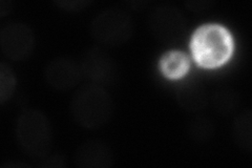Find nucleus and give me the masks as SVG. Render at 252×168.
I'll use <instances>...</instances> for the list:
<instances>
[{
  "mask_svg": "<svg viewBox=\"0 0 252 168\" xmlns=\"http://www.w3.org/2000/svg\"><path fill=\"white\" fill-rule=\"evenodd\" d=\"M70 113L75 121L84 129L98 130L112 119L114 101L103 85L86 84L73 96Z\"/></svg>",
  "mask_w": 252,
  "mask_h": 168,
  "instance_id": "obj_1",
  "label": "nucleus"
},
{
  "mask_svg": "<svg viewBox=\"0 0 252 168\" xmlns=\"http://www.w3.org/2000/svg\"><path fill=\"white\" fill-rule=\"evenodd\" d=\"M234 49L230 32L220 25H205L194 32L191 51L195 62L205 68H217L231 58Z\"/></svg>",
  "mask_w": 252,
  "mask_h": 168,
  "instance_id": "obj_2",
  "label": "nucleus"
},
{
  "mask_svg": "<svg viewBox=\"0 0 252 168\" xmlns=\"http://www.w3.org/2000/svg\"><path fill=\"white\" fill-rule=\"evenodd\" d=\"M16 138L23 153L30 158L40 161L51 153L52 127L40 110L22 111L16 122Z\"/></svg>",
  "mask_w": 252,
  "mask_h": 168,
  "instance_id": "obj_3",
  "label": "nucleus"
},
{
  "mask_svg": "<svg viewBox=\"0 0 252 168\" xmlns=\"http://www.w3.org/2000/svg\"><path fill=\"white\" fill-rule=\"evenodd\" d=\"M131 16L121 9H107L99 13L91 23L94 41L107 47H116L129 41L133 34Z\"/></svg>",
  "mask_w": 252,
  "mask_h": 168,
  "instance_id": "obj_4",
  "label": "nucleus"
},
{
  "mask_svg": "<svg viewBox=\"0 0 252 168\" xmlns=\"http://www.w3.org/2000/svg\"><path fill=\"white\" fill-rule=\"evenodd\" d=\"M148 27L158 41L173 44L183 38L186 32V21L178 7L171 4H161L149 14Z\"/></svg>",
  "mask_w": 252,
  "mask_h": 168,
  "instance_id": "obj_5",
  "label": "nucleus"
},
{
  "mask_svg": "<svg viewBox=\"0 0 252 168\" xmlns=\"http://www.w3.org/2000/svg\"><path fill=\"white\" fill-rule=\"evenodd\" d=\"M0 47L12 61L27 60L35 49L34 32L25 23H7L0 32Z\"/></svg>",
  "mask_w": 252,
  "mask_h": 168,
  "instance_id": "obj_6",
  "label": "nucleus"
},
{
  "mask_svg": "<svg viewBox=\"0 0 252 168\" xmlns=\"http://www.w3.org/2000/svg\"><path fill=\"white\" fill-rule=\"evenodd\" d=\"M46 82L53 89L66 92L80 83L83 77L80 65L69 58H55L46 66L44 70Z\"/></svg>",
  "mask_w": 252,
  "mask_h": 168,
  "instance_id": "obj_7",
  "label": "nucleus"
},
{
  "mask_svg": "<svg viewBox=\"0 0 252 168\" xmlns=\"http://www.w3.org/2000/svg\"><path fill=\"white\" fill-rule=\"evenodd\" d=\"M114 162L112 149L100 140L83 142L74 155V164L81 168H108L114 165Z\"/></svg>",
  "mask_w": 252,
  "mask_h": 168,
  "instance_id": "obj_8",
  "label": "nucleus"
},
{
  "mask_svg": "<svg viewBox=\"0 0 252 168\" xmlns=\"http://www.w3.org/2000/svg\"><path fill=\"white\" fill-rule=\"evenodd\" d=\"M83 77L94 84L103 85L114 77V65L108 56L99 49H91L83 56L80 63Z\"/></svg>",
  "mask_w": 252,
  "mask_h": 168,
  "instance_id": "obj_9",
  "label": "nucleus"
},
{
  "mask_svg": "<svg viewBox=\"0 0 252 168\" xmlns=\"http://www.w3.org/2000/svg\"><path fill=\"white\" fill-rule=\"evenodd\" d=\"M176 99L181 108L188 113L198 114L208 105L209 95L199 82L184 83L176 92Z\"/></svg>",
  "mask_w": 252,
  "mask_h": 168,
  "instance_id": "obj_10",
  "label": "nucleus"
},
{
  "mask_svg": "<svg viewBox=\"0 0 252 168\" xmlns=\"http://www.w3.org/2000/svg\"><path fill=\"white\" fill-rule=\"evenodd\" d=\"M160 69L162 74L170 79L178 80L183 78L190 67L188 56L181 51H171L165 53L160 59Z\"/></svg>",
  "mask_w": 252,
  "mask_h": 168,
  "instance_id": "obj_11",
  "label": "nucleus"
},
{
  "mask_svg": "<svg viewBox=\"0 0 252 168\" xmlns=\"http://www.w3.org/2000/svg\"><path fill=\"white\" fill-rule=\"evenodd\" d=\"M232 139L242 150H252V113L245 109L236 115L232 123Z\"/></svg>",
  "mask_w": 252,
  "mask_h": 168,
  "instance_id": "obj_12",
  "label": "nucleus"
},
{
  "mask_svg": "<svg viewBox=\"0 0 252 168\" xmlns=\"http://www.w3.org/2000/svg\"><path fill=\"white\" fill-rule=\"evenodd\" d=\"M212 105L219 114L228 116L233 114L239 107L240 96L234 90L220 89L211 98Z\"/></svg>",
  "mask_w": 252,
  "mask_h": 168,
  "instance_id": "obj_13",
  "label": "nucleus"
},
{
  "mask_svg": "<svg viewBox=\"0 0 252 168\" xmlns=\"http://www.w3.org/2000/svg\"><path fill=\"white\" fill-rule=\"evenodd\" d=\"M216 127L208 117L196 116L188 124V135L196 143H206L215 135Z\"/></svg>",
  "mask_w": 252,
  "mask_h": 168,
  "instance_id": "obj_14",
  "label": "nucleus"
},
{
  "mask_svg": "<svg viewBox=\"0 0 252 168\" xmlns=\"http://www.w3.org/2000/svg\"><path fill=\"white\" fill-rule=\"evenodd\" d=\"M17 80L14 70L4 62L0 63V104L3 105L15 93Z\"/></svg>",
  "mask_w": 252,
  "mask_h": 168,
  "instance_id": "obj_15",
  "label": "nucleus"
},
{
  "mask_svg": "<svg viewBox=\"0 0 252 168\" xmlns=\"http://www.w3.org/2000/svg\"><path fill=\"white\" fill-rule=\"evenodd\" d=\"M55 3L63 11L79 12L85 10L86 7L92 4V1H89V0H67V1L63 0V1H56Z\"/></svg>",
  "mask_w": 252,
  "mask_h": 168,
  "instance_id": "obj_16",
  "label": "nucleus"
},
{
  "mask_svg": "<svg viewBox=\"0 0 252 168\" xmlns=\"http://www.w3.org/2000/svg\"><path fill=\"white\" fill-rule=\"evenodd\" d=\"M40 166L42 167H63L64 166V158L60 155L47 156L44 159L40 160Z\"/></svg>",
  "mask_w": 252,
  "mask_h": 168,
  "instance_id": "obj_17",
  "label": "nucleus"
},
{
  "mask_svg": "<svg viewBox=\"0 0 252 168\" xmlns=\"http://www.w3.org/2000/svg\"><path fill=\"white\" fill-rule=\"evenodd\" d=\"M211 3L208 1H190L187 2L186 5L190 11H194V12H200L203 10L208 9V6Z\"/></svg>",
  "mask_w": 252,
  "mask_h": 168,
  "instance_id": "obj_18",
  "label": "nucleus"
},
{
  "mask_svg": "<svg viewBox=\"0 0 252 168\" xmlns=\"http://www.w3.org/2000/svg\"><path fill=\"white\" fill-rule=\"evenodd\" d=\"M12 9V2L11 1H5V0H1L0 1V16L3 17L4 15L10 13Z\"/></svg>",
  "mask_w": 252,
  "mask_h": 168,
  "instance_id": "obj_19",
  "label": "nucleus"
}]
</instances>
